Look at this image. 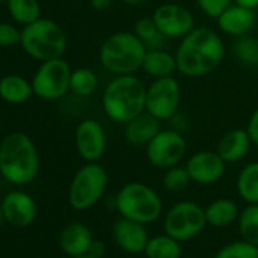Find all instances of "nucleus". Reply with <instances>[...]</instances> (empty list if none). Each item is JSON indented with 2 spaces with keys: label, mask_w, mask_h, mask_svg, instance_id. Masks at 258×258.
Returning a JSON list of instances; mask_svg holds the SVG:
<instances>
[{
  "label": "nucleus",
  "mask_w": 258,
  "mask_h": 258,
  "mask_svg": "<svg viewBox=\"0 0 258 258\" xmlns=\"http://www.w3.org/2000/svg\"><path fill=\"white\" fill-rule=\"evenodd\" d=\"M175 56L181 75L187 78H204L222 64L225 44L213 29L196 26L181 38Z\"/></svg>",
  "instance_id": "1"
},
{
  "label": "nucleus",
  "mask_w": 258,
  "mask_h": 258,
  "mask_svg": "<svg viewBox=\"0 0 258 258\" xmlns=\"http://www.w3.org/2000/svg\"><path fill=\"white\" fill-rule=\"evenodd\" d=\"M40 172V155L32 139L16 131L0 143V175L14 185L31 184Z\"/></svg>",
  "instance_id": "2"
},
{
  "label": "nucleus",
  "mask_w": 258,
  "mask_h": 258,
  "mask_svg": "<svg viewBox=\"0 0 258 258\" xmlns=\"http://www.w3.org/2000/svg\"><path fill=\"white\" fill-rule=\"evenodd\" d=\"M148 87L136 75L115 76L103 90L102 108L115 123H127L146 111Z\"/></svg>",
  "instance_id": "3"
},
{
  "label": "nucleus",
  "mask_w": 258,
  "mask_h": 258,
  "mask_svg": "<svg viewBox=\"0 0 258 258\" xmlns=\"http://www.w3.org/2000/svg\"><path fill=\"white\" fill-rule=\"evenodd\" d=\"M148 47L129 31H120L109 35L100 46L99 61L105 70L115 76L134 75L143 66Z\"/></svg>",
  "instance_id": "4"
},
{
  "label": "nucleus",
  "mask_w": 258,
  "mask_h": 258,
  "mask_svg": "<svg viewBox=\"0 0 258 258\" xmlns=\"http://www.w3.org/2000/svg\"><path fill=\"white\" fill-rule=\"evenodd\" d=\"M23 50L37 61H50L62 58L67 50V35L64 29L50 19H38L23 26L22 41Z\"/></svg>",
  "instance_id": "5"
},
{
  "label": "nucleus",
  "mask_w": 258,
  "mask_h": 258,
  "mask_svg": "<svg viewBox=\"0 0 258 258\" xmlns=\"http://www.w3.org/2000/svg\"><path fill=\"white\" fill-rule=\"evenodd\" d=\"M114 207L120 217L139 223H154L163 214V201L160 195L143 182L124 184L114 198Z\"/></svg>",
  "instance_id": "6"
},
{
  "label": "nucleus",
  "mask_w": 258,
  "mask_h": 258,
  "mask_svg": "<svg viewBox=\"0 0 258 258\" xmlns=\"http://www.w3.org/2000/svg\"><path fill=\"white\" fill-rule=\"evenodd\" d=\"M108 187V173L99 163H85L73 176L69 188V204L76 211L94 207Z\"/></svg>",
  "instance_id": "7"
},
{
  "label": "nucleus",
  "mask_w": 258,
  "mask_h": 258,
  "mask_svg": "<svg viewBox=\"0 0 258 258\" xmlns=\"http://www.w3.org/2000/svg\"><path fill=\"white\" fill-rule=\"evenodd\" d=\"M207 225L205 208L191 201L175 204L164 217L166 234L181 243L198 237Z\"/></svg>",
  "instance_id": "8"
},
{
  "label": "nucleus",
  "mask_w": 258,
  "mask_h": 258,
  "mask_svg": "<svg viewBox=\"0 0 258 258\" xmlns=\"http://www.w3.org/2000/svg\"><path fill=\"white\" fill-rule=\"evenodd\" d=\"M72 69L64 58L41 62L32 79L34 94L43 100L62 99L70 91Z\"/></svg>",
  "instance_id": "9"
},
{
  "label": "nucleus",
  "mask_w": 258,
  "mask_h": 258,
  "mask_svg": "<svg viewBox=\"0 0 258 258\" xmlns=\"http://www.w3.org/2000/svg\"><path fill=\"white\" fill-rule=\"evenodd\" d=\"M181 85L173 76L154 79L146 91V111L158 120L172 118L181 105Z\"/></svg>",
  "instance_id": "10"
},
{
  "label": "nucleus",
  "mask_w": 258,
  "mask_h": 258,
  "mask_svg": "<svg viewBox=\"0 0 258 258\" xmlns=\"http://www.w3.org/2000/svg\"><path fill=\"white\" fill-rule=\"evenodd\" d=\"M187 154V142L175 129H161L155 139L146 146L148 161L157 167L167 170L178 166Z\"/></svg>",
  "instance_id": "11"
},
{
  "label": "nucleus",
  "mask_w": 258,
  "mask_h": 258,
  "mask_svg": "<svg viewBox=\"0 0 258 258\" xmlns=\"http://www.w3.org/2000/svg\"><path fill=\"white\" fill-rule=\"evenodd\" d=\"M151 17L167 40H181L196 28L193 13L179 4H163L154 10Z\"/></svg>",
  "instance_id": "12"
},
{
  "label": "nucleus",
  "mask_w": 258,
  "mask_h": 258,
  "mask_svg": "<svg viewBox=\"0 0 258 258\" xmlns=\"http://www.w3.org/2000/svg\"><path fill=\"white\" fill-rule=\"evenodd\" d=\"M75 146L85 163H99L106 151L103 126L94 118H84L75 131Z\"/></svg>",
  "instance_id": "13"
},
{
  "label": "nucleus",
  "mask_w": 258,
  "mask_h": 258,
  "mask_svg": "<svg viewBox=\"0 0 258 258\" xmlns=\"http://www.w3.org/2000/svg\"><path fill=\"white\" fill-rule=\"evenodd\" d=\"M185 169L193 182L201 185H211L223 178L226 163L216 151H201L187 160Z\"/></svg>",
  "instance_id": "14"
},
{
  "label": "nucleus",
  "mask_w": 258,
  "mask_h": 258,
  "mask_svg": "<svg viewBox=\"0 0 258 258\" xmlns=\"http://www.w3.org/2000/svg\"><path fill=\"white\" fill-rule=\"evenodd\" d=\"M2 211L5 222L16 228H26L34 223L37 219V204L34 198L25 191L14 190L4 196L2 199Z\"/></svg>",
  "instance_id": "15"
},
{
  "label": "nucleus",
  "mask_w": 258,
  "mask_h": 258,
  "mask_svg": "<svg viewBox=\"0 0 258 258\" xmlns=\"http://www.w3.org/2000/svg\"><path fill=\"white\" fill-rule=\"evenodd\" d=\"M145 226L146 225L139 223L136 220L120 217L112 226L114 241L126 253H131V255L145 253L146 244L151 238Z\"/></svg>",
  "instance_id": "16"
},
{
  "label": "nucleus",
  "mask_w": 258,
  "mask_h": 258,
  "mask_svg": "<svg viewBox=\"0 0 258 258\" xmlns=\"http://www.w3.org/2000/svg\"><path fill=\"white\" fill-rule=\"evenodd\" d=\"M216 22H217L219 29L223 34L238 38V37L247 35L255 28L258 19L253 10L232 4L216 19Z\"/></svg>",
  "instance_id": "17"
},
{
  "label": "nucleus",
  "mask_w": 258,
  "mask_h": 258,
  "mask_svg": "<svg viewBox=\"0 0 258 258\" xmlns=\"http://www.w3.org/2000/svg\"><path fill=\"white\" fill-rule=\"evenodd\" d=\"M160 131L161 120L145 111L134 117L133 120H129L127 123H124V140L131 146L146 148Z\"/></svg>",
  "instance_id": "18"
},
{
  "label": "nucleus",
  "mask_w": 258,
  "mask_h": 258,
  "mask_svg": "<svg viewBox=\"0 0 258 258\" xmlns=\"http://www.w3.org/2000/svg\"><path fill=\"white\" fill-rule=\"evenodd\" d=\"M93 240L94 238L91 229L81 222H72L66 225L59 232V246L62 252L70 258L87 255Z\"/></svg>",
  "instance_id": "19"
},
{
  "label": "nucleus",
  "mask_w": 258,
  "mask_h": 258,
  "mask_svg": "<svg viewBox=\"0 0 258 258\" xmlns=\"http://www.w3.org/2000/svg\"><path fill=\"white\" fill-rule=\"evenodd\" d=\"M252 140L246 129L237 127L222 136L216 146V152L226 164H234L241 161L250 151Z\"/></svg>",
  "instance_id": "20"
},
{
  "label": "nucleus",
  "mask_w": 258,
  "mask_h": 258,
  "mask_svg": "<svg viewBox=\"0 0 258 258\" xmlns=\"http://www.w3.org/2000/svg\"><path fill=\"white\" fill-rule=\"evenodd\" d=\"M142 70L154 79L173 76V73L178 72L176 56L175 53H170L169 50H164L163 47L149 49L146 52Z\"/></svg>",
  "instance_id": "21"
},
{
  "label": "nucleus",
  "mask_w": 258,
  "mask_h": 258,
  "mask_svg": "<svg viewBox=\"0 0 258 258\" xmlns=\"http://www.w3.org/2000/svg\"><path fill=\"white\" fill-rule=\"evenodd\" d=\"M34 94L32 82L20 75H7L0 79V99L11 105L28 102Z\"/></svg>",
  "instance_id": "22"
},
{
  "label": "nucleus",
  "mask_w": 258,
  "mask_h": 258,
  "mask_svg": "<svg viewBox=\"0 0 258 258\" xmlns=\"http://www.w3.org/2000/svg\"><path fill=\"white\" fill-rule=\"evenodd\" d=\"M240 216L238 205L228 198H220L213 201L205 208V217L207 223L214 228H226L232 225Z\"/></svg>",
  "instance_id": "23"
},
{
  "label": "nucleus",
  "mask_w": 258,
  "mask_h": 258,
  "mask_svg": "<svg viewBox=\"0 0 258 258\" xmlns=\"http://www.w3.org/2000/svg\"><path fill=\"white\" fill-rule=\"evenodd\" d=\"M237 191L246 204H258V161H252L240 170Z\"/></svg>",
  "instance_id": "24"
},
{
  "label": "nucleus",
  "mask_w": 258,
  "mask_h": 258,
  "mask_svg": "<svg viewBox=\"0 0 258 258\" xmlns=\"http://www.w3.org/2000/svg\"><path fill=\"white\" fill-rule=\"evenodd\" d=\"M145 255L148 258H181V241L172 238L167 234L155 235L149 238L145 249Z\"/></svg>",
  "instance_id": "25"
},
{
  "label": "nucleus",
  "mask_w": 258,
  "mask_h": 258,
  "mask_svg": "<svg viewBox=\"0 0 258 258\" xmlns=\"http://www.w3.org/2000/svg\"><path fill=\"white\" fill-rule=\"evenodd\" d=\"M8 11L19 25H31L40 19L41 7L38 0H8Z\"/></svg>",
  "instance_id": "26"
},
{
  "label": "nucleus",
  "mask_w": 258,
  "mask_h": 258,
  "mask_svg": "<svg viewBox=\"0 0 258 258\" xmlns=\"http://www.w3.org/2000/svg\"><path fill=\"white\" fill-rule=\"evenodd\" d=\"M99 87L97 75L87 67H81L72 72L70 78V91L79 97H88L96 93Z\"/></svg>",
  "instance_id": "27"
},
{
  "label": "nucleus",
  "mask_w": 258,
  "mask_h": 258,
  "mask_svg": "<svg viewBox=\"0 0 258 258\" xmlns=\"http://www.w3.org/2000/svg\"><path fill=\"white\" fill-rule=\"evenodd\" d=\"M237 222L241 238L258 246V204H247L240 211Z\"/></svg>",
  "instance_id": "28"
},
{
  "label": "nucleus",
  "mask_w": 258,
  "mask_h": 258,
  "mask_svg": "<svg viewBox=\"0 0 258 258\" xmlns=\"http://www.w3.org/2000/svg\"><path fill=\"white\" fill-rule=\"evenodd\" d=\"M134 34L143 41V44L149 49H161L164 47L166 37L158 31L157 25L154 23L152 17H143L136 22Z\"/></svg>",
  "instance_id": "29"
},
{
  "label": "nucleus",
  "mask_w": 258,
  "mask_h": 258,
  "mask_svg": "<svg viewBox=\"0 0 258 258\" xmlns=\"http://www.w3.org/2000/svg\"><path fill=\"white\" fill-rule=\"evenodd\" d=\"M235 58L246 67H258V40L250 35L238 37L234 43Z\"/></svg>",
  "instance_id": "30"
},
{
  "label": "nucleus",
  "mask_w": 258,
  "mask_h": 258,
  "mask_svg": "<svg viewBox=\"0 0 258 258\" xmlns=\"http://www.w3.org/2000/svg\"><path fill=\"white\" fill-rule=\"evenodd\" d=\"M191 182V178L185 169V166H173L170 169L166 170L164 176H163V185L167 191H181L184 188L188 187V184Z\"/></svg>",
  "instance_id": "31"
},
{
  "label": "nucleus",
  "mask_w": 258,
  "mask_h": 258,
  "mask_svg": "<svg viewBox=\"0 0 258 258\" xmlns=\"http://www.w3.org/2000/svg\"><path fill=\"white\" fill-rule=\"evenodd\" d=\"M214 258H258V246L244 240L223 246Z\"/></svg>",
  "instance_id": "32"
},
{
  "label": "nucleus",
  "mask_w": 258,
  "mask_h": 258,
  "mask_svg": "<svg viewBox=\"0 0 258 258\" xmlns=\"http://www.w3.org/2000/svg\"><path fill=\"white\" fill-rule=\"evenodd\" d=\"M198 8L210 19H217L228 7L234 4V0H196Z\"/></svg>",
  "instance_id": "33"
},
{
  "label": "nucleus",
  "mask_w": 258,
  "mask_h": 258,
  "mask_svg": "<svg viewBox=\"0 0 258 258\" xmlns=\"http://www.w3.org/2000/svg\"><path fill=\"white\" fill-rule=\"evenodd\" d=\"M22 31L7 22H0V47H11L20 44Z\"/></svg>",
  "instance_id": "34"
},
{
  "label": "nucleus",
  "mask_w": 258,
  "mask_h": 258,
  "mask_svg": "<svg viewBox=\"0 0 258 258\" xmlns=\"http://www.w3.org/2000/svg\"><path fill=\"white\" fill-rule=\"evenodd\" d=\"M246 131L252 140V145L258 148V108L250 114L247 124H246Z\"/></svg>",
  "instance_id": "35"
},
{
  "label": "nucleus",
  "mask_w": 258,
  "mask_h": 258,
  "mask_svg": "<svg viewBox=\"0 0 258 258\" xmlns=\"http://www.w3.org/2000/svg\"><path fill=\"white\" fill-rule=\"evenodd\" d=\"M105 244H103V241H100V240H93V243H91V246H90V250H88V255H91V256H94V258H103V255H105Z\"/></svg>",
  "instance_id": "36"
},
{
  "label": "nucleus",
  "mask_w": 258,
  "mask_h": 258,
  "mask_svg": "<svg viewBox=\"0 0 258 258\" xmlns=\"http://www.w3.org/2000/svg\"><path fill=\"white\" fill-rule=\"evenodd\" d=\"M90 4L96 11H106L112 5V0H90Z\"/></svg>",
  "instance_id": "37"
},
{
  "label": "nucleus",
  "mask_w": 258,
  "mask_h": 258,
  "mask_svg": "<svg viewBox=\"0 0 258 258\" xmlns=\"http://www.w3.org/2000/svg\"><path fill=\"white\" fill-rule=\"evenodd\" d=\"M234 4L244 7V8H249V10L258 8V0H234Z\"/></svg>",
  "instance_id": "38"
},
{
  "label": "nucleus",
  "mask_w": 258,
  "mask_h": 258,
  "mask_svg": "<svg viewBox=\"0 0 258 258\" xmlns=\"http://www.w3.org/2000/svg\"><path fill=\"white\" fill-rule=\"evenodd\" d=\"M118 2H121L127 7H143L149 2V0H118Z\"/></svg>",
  "instance_id": "39"
},
{
  "label": "nucleus",
  "mask_w": 258,
  "mask_h": 258,
  "mask_svg": "<svg viewBox=\"0 0 258 258\" xmlns=\"http://www.w3.org/2000/svg\"><path fill=\"white\" fill-rule=\"evenodd\" d=\"M5 223V217H4V211H2V204H0V228Z\"/></svg>",
  "instance_id": "40"
},
{
  "label": "nucleus",
  "mask_w": 258,
  "mask_h": 258,
  "mask_svg": "<svg viewBox=\"0 0 258 258\" xmlns=\"http://www.w3.org/2000/svg\"><path fill=\"white\" fill-rule=\"evenodd\" d=\"M72 258H94V256H91V255H81V256H72Z\"/></svg>",
  "instance_id": "41"
},
{
  "label": "nucleus",
  "mask_w": 258,
  "mask_h": 258,
  "mask_svg": "<svg viewBox=\"0 0 258 258\" xmlns=\"http://www.w3.org/2000/svg\"><path fill=\"white\" fill-rule=\"evenodd\" d=\"M4 2H8V0H0V4H4Z\"/></svg>",
  "instance_id": "42"
},
{
  "label": "nucleus",
  "mask_w": 258,
  "mask_h": 258,
  "mask_svg": "<svg viewBox=\"0 0 258 258\" xmlns=\"http://www.w3.org/2000/svg\"><path fill=\"white\" fill-rule=\"evenodd\" d=\"M75 2H81V0H75Z\"/></svg>",
  "instance_id": "43"
},
{
  "label": "nucleus",
  "mask_w": 258,
  "mask_h": 258,
  "mask_svg": "<svg viewBox=\"0 0 258 258\" xmlns=\"http://www.w3.org/2000/svg\"><path fill=\"white\" fill-rule=\"evenodd\" d=\"M256 25H258V22H256Z\"/></svg>",
  "instance_id": "44"
}]
</instances>
